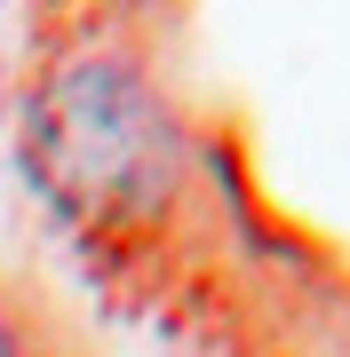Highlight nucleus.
<instances>
[{"label":"nucleus","instance_id":"obj_1","mask_svg":"<svg viewBox=\"0 0 350 357\" xmlns=\"http://www.w3.org/2000/svg\"><path fill=\"white\" fill-rule=\"evenodd\" d=\"M24 167L72 215H136L175 175V128L128 64H72L24 119Z\"/></svg>","mask_w":350,"mask_h":357},{"label":"nucleus","instance_id":"obj_2","mask_svg":"<svg viewBox=\"0 0 350 357\" xmlns=\"http://www.w3.org/2000/svg\"><path fill=\"white\" fill-rule=\"evenodd\" d=\"M0 357H24V349H16V333H8V326H0Z\"/></svg>","mask_w":350,"mask_h":357}]
</instances>
